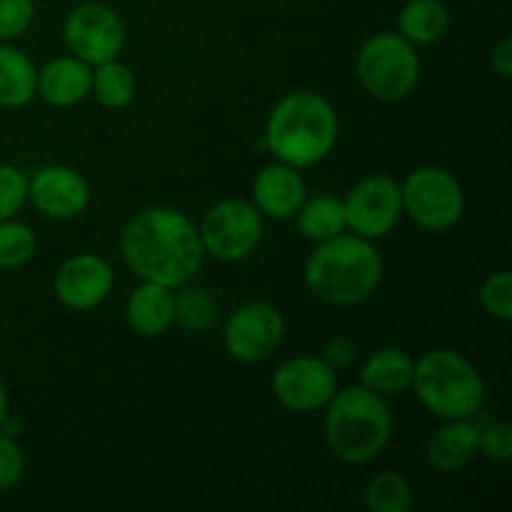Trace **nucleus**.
<instances>
[{
	"label": "nucleus",
	"instance_id": "obj_1",
	"mask_svg": "<svg viewBox=\"0 0 512 512\" xmlns=\"http://www.w3.org/2000/svg\"><path fill=\"white\" fill-rule=\"evenodd\" d=\"M125 265L148 283L183 288L200 270L205 248L188 215L173 208H148L120 235Z\"/></svg>",
	"mask_w": 512,
	"mask_h": 512
},
{
	"label": "nucleus",
	"instance_id": "obj_2",
	"mask_svg": "<svg viewBox=\"0 0 512 512\" xmlns=\"http://www.w3.org/2000/svg\"><path fill=\"white\" fill-rule=\"evenodd\" d=\"M383 280V260L360 235H335L318 243L305 263V285L315 298L335 308L365 303Z\"/></svg>",
	"mask_w": 512,
	"mask_h": 512
},
{
	"label": "nucleus",
	"instance_id": "obj_3",
	"mask_svg": "<svg viewBox=\"0 0 512 512\" xmlns=\"http://www.w3.org/2000/svg\"><path fill=\"white\" fill-rule=\"evenodd\" d=\"M338 140V115L318 93L298 90L280 100L265 125L270 153L293 168H313L328 158Z\"/></svg>",
	"mask_w": 512,
	"mask_h": 512
},
{
	"label": "nucleus",
	"instance_id": "obj_4",
	"mask_svg": "<svg viewBox=\"0 0 512 512\" xmlns=\"http://www.w3.org/2000/svg\"><path fill=\"white\" fill-rule=\"evenodd\" d=\"M393 435V413L385 395L365 385L338 390L325 405V443L330 453L348 465H365L378 458Z\"/></svg>",
	"mask_w": 512,
	"mask_h": 512
},
{
	"label": "nucleus",
	"instance_id": "obj_5",
	"mask_svg": "<svg viewBox=\"0 0 512 512\" xmlns=\"http://www.w3.org/2000/svg\"><path fill=\"white\" fill-rule=\"evenodd\" d=\"M410 388L440 420H473L485 405V383L470 360L455 350H428L415 363Z\"/></svg>",
	"mask_w": 512,
	"mask_h": 512
},
{
	"label": "nucleus",
	"instance_id": "obj_6",
	"mask_svg": "<svg viewBox=\"0 0 512 512\" xmlns=\"http://www.w3.org/2000/svg\"><path fill=\"white\" fill-rule=\"evenodd\" d=\"M358 78L370 98L383 103L405 100L420 80V58L415 45L390 30L373 35L358 53Z\"/></svg>",
	"mask_w": 512,
	"mask_h": 512
},
{
	"label": "nucleus",
	"instance_id": "obj_7",
	"mask_svg": "<svg viewBox=\"0 0 512 512\" xmlns=\"http://www.w3.org/2000/svg\"><path fill=\"white\" fill-rule=\"evenodd\" d=\"M403 213L430 233H445L455 228L465 213V195L453 173L435 165L413 170L400 185Z\"/></svg>",
	"mask_w": 512,
	"mask_h": 512
},
{
	"label": "nucleus",
	"instance_id": "obj_8",
	"mask_svg": "<svg viewBox=\"0 0 512 512\" xmlns=\"http://www.w3.org/2000/svg\"><path fill=\"white\" fill-rule=\"evenodd\" d=\"M198 233L205 253L225 263H238L258 250L263 240V215L248 200L230 198L205 213Z\"/></svg>",
	"mask_w": 512,
	"mask_h": 512
},
{
	"label": "nucleus",
	"instance_id": "obj_9",
	"mask_svg": "<svg viewBox=\"0 0 512 512\" xmlns=\"http://www.w3.org/2000/svg\"><path fill=\"white\" fill-rule=\"evenodd\" d=\"M345 223L355 235L365 240H378L393 233L403 215V193L400 185L388 175L363 178L343 200Z\"/></svg>",
	"mask_w": 512,
	"mask_h": 512
},
{
	"label": "nucleus",
	"instance_id": "obj_10",
	"mask_svg": "<svg viewBox=\"0 0 512 512\" xmlns=\"http://www.w3.org/2000/svg\"><path fill=\"white\" fill-rule=\"evenodd\" d=\"M63 35L70 53L88 65L115 60L125 43L123 20L105 3L78 5L65 18Z\"/></svg>",
	"mask_w": 512,
	"mask_h": 512
},
{
	"label": "nucleus",
	"instance_id": "obj_11",
	"mask_svg": "<svg viewBox=\"0 0 512 512\" xmlns=\"http://www.w3.org/2000/svg\"><path fill=\"white\" fill-rule=\"evenodd\" d=\"M285 320L273 303L253 300L230 315L225 325V350L240 363H260L278 350Z\"/></svg>",
	"mask_w": 512,
	"mask_h": 512
},
{
	"label": "nucleus",
	"instance_id": "obj_12",
	"mask_svg": "<svg viewBox=\"0 0 512 512\" xmlns=\"http://www.w3.org/2000/svg\"><path fill=\"white\" fill-rule=\"evenodd\" d=\"M338 393V375L323 358H300L280 365L273 375V395L293 413H315Z\"/></svg>",
	"mask_w": 512,
	"mask_h": 512
},
{
	"label": "nucleus",
	"instance_id": "obj_13",
	"mask_svg": "<svg viewBox=\"0 0 512 512\" xmlns=\"http://www.w3.org/2000/svg\"><path fill=\"white\" fill-rule=\"evenodd\" d=\"M115 283L113 268L105 258L80 253L65 260L53 280V290L60 303L70 310H93L110 295Z\"/></svg>",
	"mask_w": 512,
	"mask_h": 512
},
{
	"label": "nucleus",
	"instance_id": "obj_14",
	"mask_svg": "<svg viewBox=\"0 0 512 512\" xmlns=\"http://www.w3.org/2000/svg\"><path fill=\"white\" fill-rule=\"evenodd\" d=\"M28 198L45 218L68 220L88 208L90 185L68 165H48L28 180Z\"/></svg>",
	"mask_w": 512,
	"mask_h": 512
},
{
	"label": "nucleus",
	"instance_id": "obj_15",
	"mask_svg": "<svg viewBox=\"0 0 512 512\" xmlns=\"http://www.w3.org/2000/svg\"><path fill=\"white\" fill-rule=\"evenodd\" d=\"M305 180L298 168L288 163L265 165L253 180V205L260 215L273 220L295 218L300 205L305 203Z\"/></svg>",
	"mask_w": 512,
	"mask_h": 512
},
{
	"label": "nucleus",
	"instance_id": "obj_16",
	"mask_svg": "<svg viewBox=\"0 0 512 512\" xmlns=\"http://www.w3.org/2000/svg\"><path fill=\"white\" fill-rule=\"evenodd\" d=\"M90 83H93V70L88 63H83L75 55H63L38 70V90L45 103L55 108H70L78 105L90 95Z\"/></svg>",
	"mask_w": 512,
	"mask_h": 512
},
{
	"label": "nucleus",
	"instance_id": "obj_17",
	"mask_svg": "<svg viewBox=\"0 0 512 512\" xmlns=\"http://www.w3.org/2000/svg\"><path fill=\"white\" fill-rule=\"evenodd\" d=\"M480 428L473 420H445L428 440L425 458L438 473H458L478 455Z\"/></svg>",
	"mask_w": 512,
	"mask_h": 512
},
{
	"label": "nucleus",
	"instance_id": "obj_18",
	"mask_svg": "<svg viewBox=\"0 0 512 512\" xmlns=\"http://www.w3.org/2000/svg\"><path fill=\"white\" fill-rule=\"evenodd\" d=\"M125 320L140 338H158V335L168 333L170 325L175 323L173 288L143 280L130 293L128 305H125Z\"/></svg>",
	"mask_w": 512,
	"mask_h": 512
},
{
	"label": "nucleus",
	"instance_id": "obj_19",
	"mask_svg": "<svg viewBox=\"0 0 512 512\" xmlns=\"http://www.w3.org/2000/svg\"><path fill=\"white\" fill-rule=\"evenodd\" d=\"M415 363L400 348H380L360 370V385L378 395H400L413 383Z\"/></svg>",
	"mask_w": 512,
	"mask_h": 512
},
{
	"label": "nucleus",
	"instance_id": "obj_20",
	"mask_svg": "<svg viewBox=\"0 0 512 512\" xmlns=\"http://www.w3.org/2000/svg\"><path fill=\"white\" fill-rule=\"evenodd\" d=\"M450 30V10L443 0H408L398 15V33L413 45H430Z\"/></svg>",
	"mask_w": 512,
	"mask_h": 512
},
{
	"label": "nucleus",
	"instance_id": "obj_21",
	"mask_svg": "<svg viewBox=\"0 0 512 512\" xmlns=\"http://www.w3.org/2000/svg\"><path fill=\"white\" fill-rule=\"evenodd\" d=\"M38 70L23 50L0 45V105L23 108L38 95Z\"/></svg>",
	"mask_w": 512,
	"mask_h": 512
},
{
	"label": "nucleus",
	"instance_id": "obj_22",
	"mask_svg": "<svg viewBox=\"0 0 512 512\" xmlns=\"http://www.w3.org/2000/svg\"><path fill=\"white\" fill-rule=\"evenodd\" d=\"M295 223H298L300 235L313 243H325L348 228L343 200L333 195H318L313 200L305 198V203L295 213Z\"/></svg>",
	"mask_w": 512,
	"mask_h": 512
},
{
	"label": "nucleus",
	"instance_id": "obj_23",
	"mask_svg": "<svg viewBox=\"0 0 512 512\" xmlns=\"http://www.w3.org/2000/svg\"><path fill=\"white\" fill-rule=\"evenodd\" d=\"M90 93L95 95V100H98L103 108L120 110L125 108V105L133 103L135 75L130 73L128 65L118 63V60H108V63L95 65Z\"/></svg>",
	"mask_w": 512,
	"mask_h": 512
},
{
	"label": "nucleus",
	"instance_id": "obj_24",
	"mask_svg": "<svg viewBox=\"0 0 512 512\" xmlns=\"http://www.w3.org/2000/svg\"><path fill=\"white\" fill-rule=\"evenodd\" d=\"M185 288V285H183ZM218 320V303L205 288H185L175 295V323L188 333H205Z\"/></svg>",
	"mask_w": 512,
	"mask_h": 512
},
{
	"label": "nucleus",
	"instance_id": "obj_25",
	"mask_svg": "<svg viewBox=\"0 0 512 512\" xmlns=\"http://www.w3.org/2000/svg\"><path fill=\"white\" fill-rule=\"evenodd\" d=\"M365 505L373 512H408L413 508V488L398 473H378L365 488Z\"/></svg>",
	"mask_w": 512,
	"mask_h": 512
},
{
	"label": "nucleus",
	"instance_id": "obj_26",
	"mask_svg": "<svg viewBox=\"0 0 512 512\" xmlns=\"http://www.w3.org/2000/svg\"><path fill=\"white\" fill-rule=\"evenodd\" d=\"M35 235L28 225L15 223L13 218L0 223V268L15 270L30 263L35 255Z\"/></svg>",
	"mask_w": 512,
	"mask_h": 512
},
{
	"label": "nucleus",
	"instance_id": "obj_27",
	"mask_svg": "<svg viewBox=\"0 0 512 512\" xmlns=\"http://www.w3.org/2000/svg\"><path fill=\"white\" fill-rule=\"evenodd\" d=\"M480 305L488 315L510 323L512 320V275L508 270L493 273L480 285Z\"/></svg>",
	"mask_w": 512,
	"mask_h": 512
},
{
	"label": "nucleus",
	"instance_id": "obj_28",
	"mask_svg": "<svg viewBox=\"0 0 512 512\" xmlns=\"http://www.w3.org/2000/svg\"><path fill=\"white\" fill-rule=\"evenodd\" d=\"M28 200V178L13 165H0V223L10 220Z\"/></svg>",
	"mask_w": 512,
	"mask_h": 512
},
{
	"label": "nucleus",
	"instance_id": "obj_29",
	"mask_svg": "<svg viewBox=\"0 0 512 512\" xmlns=\"http://www.w3.org/2000/svg\"><path fill=\"white\" fill-rule=\"evenodd\" d=\"M33 0H0V40H15L33 23Z\"/></svg>",
	"mask_w": 512,
	"mask_h": 512
},
{
	"label": "nucleus",
	"instance_id": "obj_30",
	"mask_svg": "<svg viewBox=\"0 0 512 512\" xmlns=\"http://www.w3.org/2000/svg\"><path fill=\"white\" fill-rule=\"evenodd\" d=\"M478 453L493 463H508L512 458V428L508 423H493L480 430Z\"/></svg>",
	"mask_w": 512,
	"mask_h": 512
},
{
	"label": "nucleus",
	"instance_id": "obj_31",
	"mask_svg": "<svg viewBox=\"0 0 512 512\" xmlns=\"http://www.w3.org/2000/svg\"><path fill=\"white\" fill-rule=\"evenodd\" d=\"M25 473V455L10 435H0V490H10Z\"/></svg>",
	"mask_w": 512,
	"mask_h": 512
},
{
	"label": "nucleus",
	"instance_id": "obj_32",
	"mask_svg": "<svg viewBox=\"0 0 512 512\" xmlns=\"http://www.w3.org/2000/svg\"><path fill=\"white\" fill-rule=\"evenodd\" d=\"M323 360L335 370V373L350 368V363L355 360V345L345 338H335L333 343L325 345Z\"/></svg>",
	"mask_w": 512,
	"mask_h": 512
},
{
	"label": "nucleus",
	"instance_id": "obj_33",
	"mask_svg": "<svg viewBox=\"0 0 512 512\" xmlns=\"http://www.w3.org/2000/svg\"><path fill=\"white\" fill-rule=\"evenodd\" d=\"M490 63H493V70L500 75V78L510 80L512 78V40L505 38L500 40L493 48V55H490Z\"/></svg>",
	"mask_w": 512,
	"mask_h": 512
},
{
	"label": "nucleus",
	"instance_id": "obj_34",
	"mask_svg": "<svg viewBox=\"0 0 512 512\" xmlns=\"http://www.w3.org/2000/svg\"><path fill=\"white\" fill-rule=\"evenodd\" d=\"M5 420H8V393H5V385L0 380V428L5 425Z\"/></svg>",
	"mask_w": 512,
	"mask_h": 512
}]
</instances>
